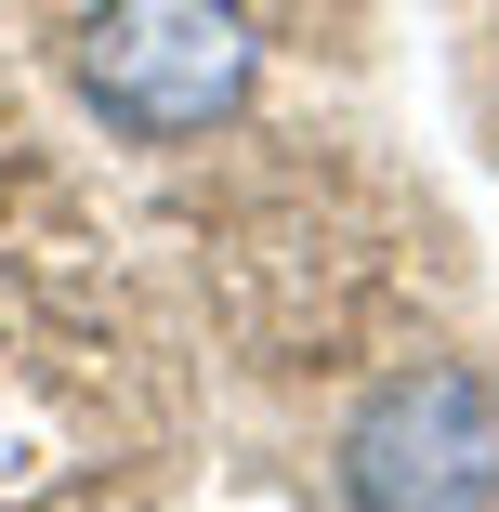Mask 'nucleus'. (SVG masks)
<instances>
[{"instance_id":"obj_2","label":"nucleus","mask_w":499,"mask_h":512,"mask_svg":"<svg viewBox=\"0 0 499 512\" xmlns=\"http://www.w3.org/2000/svg\"><path fill=\"white\" fill-rule=\"evenodd\" d=\"M342 499L355 512H499V381L460 355L394 368L342 421Z\"/></svg>"},{"instance_id":"obj_1","label":"nucleus","mask_w":499,"mask_h":512,"mask_svg":"<svg viewBox=\"0 0 499 512\" xmlns=\"http://www.w3.org/2000/svg\"><path fill=\"white\" fill-rule=\"evenodd\" d=\"M66 79L119 145H211L250 106L263 40L237 0H92L66 40Z\"/></svg>"}]
</instances>
